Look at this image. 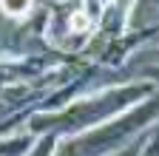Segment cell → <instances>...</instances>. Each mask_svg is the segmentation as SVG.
I'll return each mask as SVG.
<instances>
[{"mask_svg":"<svg viewBox=\"0 0 159 156\" xmlns=\"http://www.w3.org/2000/svg\"><path fill=\"white\" fill-rule=\"evenodd\" d=\"M0 9L9 17H26L31 9V0H0Z\"/></svg>","mask_w":159,"mask_h":156,"instance_id":"6da1fadb","label":"cell"},{"mask_svg":"<svg viewBox=\"0 0 159 156\" xmlns=\"http://www.w3.org/2000/svg\"><path fill=\"white\" fill-rule=\"evenodd\" d=\"M71 26H74V29H85V26H88V20H85V14H80V11H77V14L71 17Z\"/></svg>","mask_w":159,"mask_h":156,"instance_id":"7a4b0ae2","label":"cell"}]
</instances>
